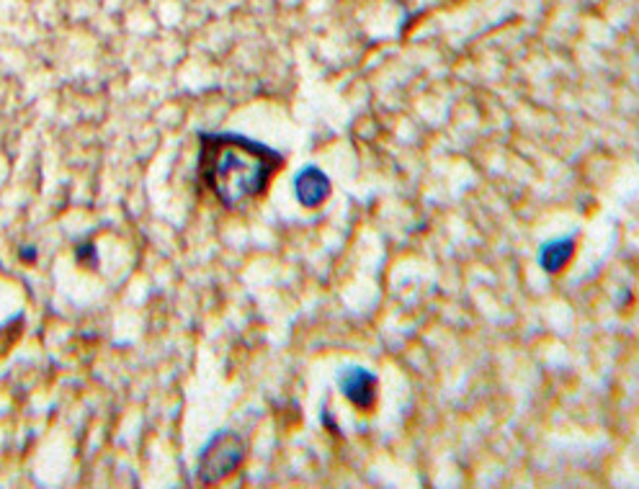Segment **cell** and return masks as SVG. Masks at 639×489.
Instances as JSON below:
<instances>
[{"label": "cell", "instance_id": "6da1fadb", "mask_svg": "<svg viewBox=\"0 0 639 489\" xmlns=\"http://www.w3.org/2000/svg\"><path fill=\"white\" fill-rule=\"evenodd\" d=\"M199 178L225 209H243L261 199L284 168V155L274 147L235 132L199 134Z\"/></svg>", "mask_w": 639, "mask_h": 489}, {"label": "cell", "instance_id": "7a4b0ae2", "mask_svg": "<svg viewBox=\"0 0 639 489\" xmlns=\"http://www.w3.org/2000/svg\"><path fill=\"white\" fill-rule=\"evenodd\" d=\"M245 453H248V446H245L243 435L232 433V430H222L207 443L204 453H201L199 461V479L204 484H217L222 479H227L230 474L243 466Z\"/></svg>", "mask_w": 639, "mask_h": 489}, {"label": "cell", "instance_id": "3957f363", "mask_svg": "<svg viewBox=\"0 0 639 489\" xmlns=\"http://www.w3.org/2000/svg\"><path fill=\"white\" fill-rule=\"evenodd\" d=\"M341 392L356 410L369 412L377 402V376L369 369H348L341 376Z\"/></svg>", "mask_w": 639, "mask_h": 489}, {"label": "cell", "instance_id": "277c9868", "mask_svg": "<svg viewBox=\"0 0 639 489\" xmlns=\"http://www.w3.org/2000/svg\"><path fill=\"white\" fill-rule=\"evenodd\" d=\"M294 194H297L299 204L307 206V209H315V206L328 201L330 178L317 165H307L294 178Z\"/></svg>", "mask_w": 639, "mask_h": 489}, {"label": "cell", "instance_id": "5b68a950", "mask_svg": "<svg viewBox=\"0 0 639 489\" xmlns=\"http://www.w3.org/2000/svg\"><path fill=\"white\" fill-rule=\"evenodd\" d=\"M575 255V235L560 237V240H549L539 250V266L547 273H560L562 268L573 260Z\"/></svg>", "mask_w": 639, "mask_h": 489}]
</instances>
